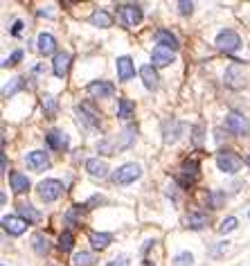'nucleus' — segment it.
Returning <instances> with one entry per match:
<instances>
[{"instance_id":"nucleus-1","label":"nucleus","mask_w":250,"mask_h":266,"mask_svg":"<svg viewBox=\"0 0 250 266\" xmlns=\"http://www.w3.org/2000/svg\"><path fill=\"white\" fill-rule=\"evenodd\" d=\"M135 135H138V129H135V127H127L122 133H117L115 138L101 140V142L97 145V149H99V154H106V156L117 154V151L129 149V147L135 142Z\"/></svg>"},{"instance_id":"nucleus-2","label":"nucleus","mask_w":250,"mask_h":266,"mask_svg":"<svg viewBox=\"0 0 250 266\" xmlns=\"http://www.w3.org/2000/svg\"><path fill=\"white\" fill-rule=\"evenodd\" d=\"M140 176H142V167L135 165V162H127V165L117 167L111 178L115 185H129V183H135Z\"/></svg>"},{"instance_id":"nucleus-3","label":"nucleus","mask_w":250,"mask_h":266,"mask_svg":"<svg viewBox=\"0 0 250 266\" xmlns=\"http://www.w3.org/2000/svg\"><path fill=\"white\" fill-rule=\"evenodd\" d=\"M225 129H228L230 133L239 135V138H246V135L250 133V122H248L246 115L232 111V113H228V117H225Z\"/></svg>"},{"instance_id":"nucleus-4","label":"nucleus","mask_w":250,"mask_h":266,"mask_svg":"<svg viewBox=\"0 0 250 266\" xmlns=\"http://www.w3.org/2000/svg\"><path fill=\"white\" fill-rule=\"evenodd\" d=\"M61 194H64V183H61V180H56V178H45L43 183H38V196H41L45 203L56 201Z\"/></svg>"},{"instance_id":"nucleus-5","label":"nucleus","mask_w":250,"mask_h":266,"mask_svg":"<svg viewBox=\"0 0 250 266\" xmlns=\"http://www.w3.org/2000/svg\"><path fill=\"white\" fill-rule=\"evenodd\" d=\"M217 165L221 172H225V174H237L241 169V158L230 149H221L217 154Z\"/></svg>"},{"instance_id":"nucleus-6","label":"nucleus","mask_w":250,"mask_h":266,"mask_svg":"<svg viewBox=\"0 0 250 266\" xmlns=\"http://www.w3.org/2000/svg\"><path fill=\"white\" fill-rule=\"evenodd\" d=\"M214 43H217V48L223 50L225 54H232V52H237V50L241 48V38H239V34H237L235 30H221Z\"/></svg>"},{"instance_id":"nucleus-7","label":"nucleus","mask_w":250,"mask_h":266,"mask_svg":"<svg viewBox=\"0 0 250 266\" xmlns=\"http://www.w3.org/2000/svg\"><path fill=\"white\" fill-rule=\"evenodd\" d=\"M198 176H201V172H198V162L196 160H185L183 167H180L178 172V183L183 185V188H190V185H194Z\"/></svg>"},{"instance_id":"nucleus-8","label":"nucleus","mask_w":250,"mask_h":266,"mask_svg":"<svg viewBox=\"0 0 250 266\" xmlns=\"http://www.w3.org/2000/svg\"><path fill=\"white\" fill-rule=\"evenodd\" d=\"M243 84H246V75H243V66L241 64H230L228 70H225V86L230 88H241Z\"/></svg>"},{"instance_id":"nucleus-9","label":"nucleus","mask_w":250,"mask_h":266,"mask_svg":"<svg viewBox=\"0 0 250 266\" xmlns=\"http://www.w3.org/2000/svg\"><path fill=\"white\" fill-rule=\"evenodd\" d=\"M77 113H79V117H81L84 122L88 124V127H93V129H97L101 120H99V111L95 109L90 101H81V104L77 106Z\"/></svg>"},{"instance_id":"nucleus-10","label":"nucleus","mask_w":250,"mask_h":266,"mask_svg":"<svg viewBox=\"0 0 250 266\" xmlns=\"http://www.w3.org/2000/svg\"><path fill=\"white\" fill-rule=\"evenodd\" d=\"M140 21H142V7L140 5H135V3L122 5V23H124V27H135V25H140Z\"/></svg>"},{"instance_id":"nucleus-11","label":"nucleus","mask_w":250,"mask_h":266,"mask_svg":"<svg viewBox=\"0 0 250 266\" xmlns=\"http://www.w3.org/2000/svg\"><path fill=\"white\" fill-rule=\"evenodd\" d=\"M3 228H5V233H9L11 237H18L25 233L27 223L23 221L18 214H7V217H3Z\"/></svg>"},{"instance_id":"nucleus-12","label":"nucleus","mask_w":250,"mask_h":266,"mask_svg":"<svg viewBox=\"0 0 250 266\" xmlns=\"http://www.w3.org/2000/svg\"><path fill=\"white\" fill-rule=\"evenodd\" d=\"M68 135L64 131H59V129H52V131H48L45 133V145L50 147V149H54V151H64L68 149Z\"/></svg>"},{"instance_id":"nucleus-13","label":"nucleus","mask_w":250,"mask_h":266,"mask_svg":"<svg viewBox=\"0 0 250 266\" xmlns=\"http://www.w3.org/2000/svg\"><path fill=\"white\" fill-rule=\"evenodd\" d=\"M88 93L93 95V97H111L113 93H115V86H113L111 81H90L88 84Z\"/></svg>"},{"instance_id":"nucleus-14","label":"nucleus","mask_w":250,"mask_h":266,"mask_svg":"<svg viewBox=\"0 0 250 266\" xmlns=\"http://www.w3.org/2000/svg\"><path fill=\"white\" fill-rule=\"evenodd\" d=\"M86 172L90 174L93 178H106L109 176V165L99 158H88L86 160Z\"/></svg>"},{"instance_id":"nucleus-15","label":"nucleus","mask_w":250,"mask_h":266,"mask_svg":"<svg viewBox=\"0 0 250 266\" xmlns=\"http://www.w3.org/2000/svg\"><path fill=\"white\" fill-rule=\"evenodd\" d=\"M70 61H72V56L70 52H59L54 56V61H52V70H54V75L59 77V79H64L68 75V68H70Z\"/></svg>"},{"instance_id":"nucleus-16","label":"nucleus","mask_w":250,"mask_h":266,"mask_svg":"<svg viewBox=\"0 0 250 266\" xmlns=\"http://www.w3.org/2000/svg\"><path fill=\"white\" fill-rule=\"evenodd\" d=\"M151 59H153V66H169L174 61V50L169 48H162V45H156L151 52Z\"/></svg>"},{"instance_id":"nucleus-17","label":"nucleus","mask_w":250,"mask_h":266,"mask_svg":"<svg viewBox=\"0 0 250 266\" xmlns=\"http://www.w3.org/2000/svg\"><path fill=\"white\" fill-rule=\"evenodd\" d=\"M27 165H30L34 172H43V169L50 167V158L45 151H32V154H27Z\"/></svg>"},{"instance_id":"nucleus-18","label":"nucleus","mask_w":250,"mask_h":266,"mask_svg":"<svg viewBox=\"0 0 250 266\" xmlns=\"http://www.w3.org/2000/svg\"><path fill=\"white\" fill-rule=\"evenodd\" d=\"M117 77H120L122 81H131V79L135 77V66L129 56H120V59H117Z\"/></svg>"},{"instance_id":"nucleus-19","label":"nucleus","mask_w":250,"mask_h":266,"mask_svg":"<svg viewBox=\"0 0 250 266\" xmlns=\"http://www.w3.org/2000/svg\"><path fill=\"white\" fill-rule=\"evenodd\" d=\"M140 77H142V81H144V86L149 90H156L158 84H160V77H158V72H156V68L153 66H142L140 68Z\"/></svg>"},{"instance_id":"nucleus-20","label":"nucleus","mask_w":250,"mask_h":266,"mask_svg":"<svg viewBox=\"0 0 250 266\" xmlns=\"http://www.w3.org/2000/svg\"><path fill=\"white\" fill-rule=\"evenodd\" d=\"M9 185H11V190H14L16 194H23V192L30 190V178H27L25 174H20V172H11L9 174Z\"/></svg>"},{"instance_id":"nucleus-21","label":"nucleus","mask_w":250,"mask_h":266,"mask_svg":"<svg viewBox=\"0 0 250 266\" xmlns=\"http://www.w3.org/2000/svg\"><path fill=\"white\" fill-rule=\"evenodd\" d=\"M156 43H158V45H162V48L174 50V52L178 50V45H180V43H178V38H176L169 30H158V32H156Z\"/></svg>"},{"instance_id":"nucleus-22","label":"nucleus","mask_w":250,"mask_h":266,"mask_svg":"<svg viewBox=\"0 0 250 266\" xmlns=\"http://www.w3.org/2000/svg\"><path fill=\"white\" fill-rule=\"evenodd\" d=\"M18 217L25 223H38V221H41V212H38L34 206H30V203H23V206H18Z\"/></svg>"},{"instance_id":"nucleus-23","label":"nucleus","mask_w":250,"mask_h":266,"mask_svg":"<svg viewBox=\"0 0 250 266\" xmlns=\"http://www.w3.org/2000/svg\"><path fill=\"white\" fill-rule=\"evenodd\" d=\"M38 50H41V54H45V56L54 54L56 41H54L52 34H48V32H41V34H38Z\"/></svg>"},{"instance_id":"nucleus-24","label":"nucleus","mask_w":250,"mask_h":266,"mask_svg":"<svg viewBox=\"0 0 250 266\" xmlns=\"http://www.w3.org/2000/svg\"><path fill=\"white\" fill-rule=\"evenodd\" d=\"M86 208L88 206H72L70 210H68L64 214V221L66 226H79L81 223V219H84V212H86Z\"/></svg>"},{"instance_id":"nucleus-25","label":"nucleus","mask_w":250,"mask_h":266,"mask_svg":"<svg viewBox=\"0 0 250 266\" xmlns=\"http://www.w3.org/2000/svg\"><path fill=\"white\" fill-rule=\"evenodd\" d=\"M90 25H95V27H111L113 25V18H111V14L109 11H104V9H95L93 11V16H90Z\"/></svg>"},{"instance_id":"nucleus-26","label":"nucleus","mask_w":250,"mask_h":266,"mask_svg":"<svg viewBox=\"0 0 250 266\" xmlns=\"http://www.w3.org/2000/svg\"><path fill=\"white\" fill-rule=\"evenodd\" d=\"M133 115H135V104L131 99L122 97L117 101V117H120V120H131Z\"/></svg>"},{"instance_id":"nucleus-27","label":"nucleus","mask_w":250,"mask_h":266,"mask_svg":"<svg viewBox=\"0 0 250 266\" xmlns=\"http://www.w3.org/2000/svg\"><path fill=\"white\" fill-rule=\"evenodd\" d=\"M185 221H187V226H190L192 230H201V228H205L207 226V214L205 212H190Z\"/></svg>"},{"instance_id":"nucleus-28","label":"nucleus","mask_w":250,"mask_h":266,"mask_svg":"<svg viewBox=\"0 0 250 266\" xmlns=\"http://www.w3.org/2000/svg\"><path fill=\"white\" fill-rule=\"evenodd\" d=\"M88 239H90V244H93L95 251H104V248L111 244V235L109 233H90Z\"/></svg>"},{"instance_id":"nucleus-29","label":"nucleus","mask_w":250,"mask_h":266,"mask_svg":"<svg viewBox=\"0 0 250 266\" xmlns=\"http://www.w3.org/2000/svg\"><path fill=\"white\" fill-rule=\"evenodd\" d=\"M32 248L38 253V255H45V253L50 251V241H48V237H45L43 233H36L32 237Z\"/></svg>"},{"instance_id":"nucleus-30","label":"nucleus","mask_w":250,"mask_h":266,"mask_svg":"<svg viewBox=\"0 0 250 266\" xmlns=\"http://www.w3.org/2000/svg\"><path fill=\"white\" fill-rule=\"evenodd\" d=\"M59 251L61 253H70L72 251V246H75V237H72V233L70 230H66V233H61V237H59Z\"/></svg>"},{"instance_id":"nucleus-31","label":"nucleus","mask_w":250,"mask_h":266,"mask_svg":"<svg viewBox=\"0 0 250 266\" xmlns=\"http://www.w3.org/2000/svg\"><path fill=\"white\" fill-rule=\"evenodd\" d=\"M95 262L93 253L88 251H81V253H75V257H72V266H90Z\"/></svg>"},{"instance_id":"nucleus-32","label":"nucleus","mask_w":250,"mask_h":266,"mask_svg":"<svg viewBox=\"0 0 250 266\" xmlns=\"http://www.w3.org/2000/svg\"><path fill=\"white\" fill-rule=\"evenodd\" d=\"M43 111H45V115H50V117L56 113V99L52 95H45L43 97Z\"/></svg>"},{"instance_id":"nucleus-33","label":"nucleus","mask_w":250,"mask_h":266,"mask_svg":"<svg viewBox=\"0 0 250 266\" xmlns=\"http://www.w3.org/2000/svg\"><path fill=\"white\" fill-rule=\"evenodd\" d=\"M237 226H239V221H237L235 217H228V219H223V223L219 226V233L225 235V233H230V230H235Z\"/></svg>"},{"instance_id":"nucleus-34","label":"nucleus","mask_w":250,"mask_h":266,"mask_svg":"<svg viewBox=\"0 0 250 266\" xmlns=\"http://www.w3.org/2000/svg\"><path fill=\"white\" fill-rule=\"evenodd\" d=\"M20 86H23V77H16L11 86H5V88H3V95H5V97H9V95H14Z\"/></svg>"},{"instance_id":"nucleus-35","label":"nucleus","mask_w":250,"mask_h":266,"mask_svg":"<svg viewBox=\"0 0 250 266\" xmlns=\"http://www.w3.org/2000/svg\"><path fill=\"white\" fill-rule=\"evenodd\" d=\"M192 253H180L178 257L174 259V266H192Z\"/></svg>"},{"instance_id":"nucleus-36","label":"nucleus","mask_w":250,"mask_h":266,"mask_svg":"<svg viewBox=\"0 0 250 266\" xmlns=\"http://www.w3.org/2000/svg\"><path fill=\"white\" fill-rule=\"evenodd\" d=\"M178 11H180L183 16H190L192 11H194V3H187V0H180V3H178Z\"/></svg>"},{"instance_id":"nucleus-37","label":"nucleus","mask_w":250,"mask_h":266,"mask_svg":"<svg viewBox=\"0 0 250 266\" xmlns=\"http://www.w3.org/2000/svg\"><path fill=\"white\" fill-rule=\"evenodd\" d=\"M20 59H23V52H20V50H16V52L11 54L7 61H3V68H7V66H16V64H18Z\"/></svg>"},{"instance_id":"nucleus-38","label":"nucleus","mask_w":250,"mask_h":266,"mask_svg":"<svg viewBox=\"0 0 250 266\" xmlns=\"http://www.w3.org/2000/svg\"><path fill=\"white\" fill-rule=\"evenodd\" d=\"M0 167H3V174H7V154L3 151V156H0Z\"/></svg>"},{"instance_id":"nucleus-39","label":"nucleus","mask_w":250,"mask_h":266,"mask_svg":"<svg viewBox=\"0 0 250 266\" xmlns=\"http://www.w3.org/2000/svg\"><path fill=\"white\" fill-rule=\"evenodd\" d=\"M20 27H23V23H20V21H16V23H14V30H11V34H14V36H16V34L20 32Z\"/></svg>"},{"instance_id":"nucleus-40","label":"nucleus","mask_w":250,"mask_h":266,"mask_svg":"<svg viewBox=\"0 0 250 266\" xmlns=\"http://www.w3.org/2000/svg\"><path fill=\"white\" fill-rule=\"evenodd\" d=\"M246 162H248V165H250V154H248V158H246Z\"/></svg>"},{"instance_id":"nucleus-41","label":"nucleus","mask_w":250,"mask_h":266,"mask_svg":"<svg viewBox=\"0 0 250 266\" xmlns=\"http://www.w3.org/2000/svg\"><path fill=\"white\" fill-rule=\"evenodd\" d=\"M144 266H151V262H144Z\"/></svg>"}]
</instances>
